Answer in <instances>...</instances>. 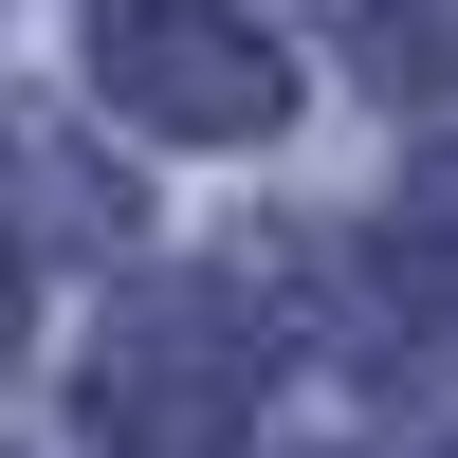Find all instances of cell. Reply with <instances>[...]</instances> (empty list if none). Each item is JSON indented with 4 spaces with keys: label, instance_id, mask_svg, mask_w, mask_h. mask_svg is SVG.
Listing matches in <instances>:
<instances>
[{
    "label": "cell",
    "instance_id": "obj_1",
    "mask_svg": "<svg viewBox=\"0 0 458 458\" xmlns=\"http://www.w3.org/2000/svg\"><path fill=\"white\" fill-rule=\"evenodd\" d=\"M92 92L129 110V129H276V55H257V19H220V0H92Z\"/></svg>",
    "mask_w": 458,
    "mask_h": 458
},
{
    "label": "cell",
    "instance_id": "obj_2",
    "mask_svg": "<svg viewBox=\"0 0 458 458\" xmlns=\"http://www.w3.org/2000/svg\"><path fill=\"white\" fill-rule=\"evenodd\" d=\"M257 367H276V349H239V312H147V330H110V349H92V440L183 458L220 403H257Z\"/></svg>",
    "mask_w": 458,
    "mask_h": 458
},
{
    "label": "cell",
    "instance_id": "obj_3",
    "mask_svg": "<svg viewBox=\"0 0 458 458\" xmlns=\"http://www.w3.org/2000/svg\"><path fill=\"white\" fill-rule=\"evenodd\" d=\"M349 19L386 37V55H367L386 92H403V73H422V92H458V0H349Z\"/></svg>",
    "mask_w": 458,
    "mask_h": 458
}]
</instances>
